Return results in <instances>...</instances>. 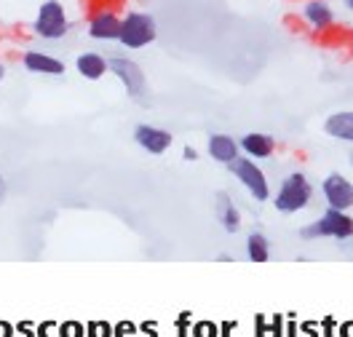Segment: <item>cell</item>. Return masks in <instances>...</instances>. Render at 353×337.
I'll return each instance as SVG.
<instances>
[{"label": "cell", "mask_w": 353, "mask_h": 337, "mask_svg": "<svg viewBox=\"0 0 353 337\" xmlns=\"http://www.w3.org/2000/svg\"><path fill=\"white\" fill-rule=\"evenodd\" d=\"M303 22L308 24L313 32H330L334 22H337V14L330 6V0H305Z\"/></svg>", "instance_id": "8"}, {"label": "cell", "mask_w": 353, "mask_h": 337, "mask_svg": "<svg viewBox=\"0 0 353 337\" xmlns=\"http://www.w3.org/2000/svg\"><path fill=\"white\" fill-rule=\"evenodd\" d=\"M324 196H327V201H330L332 209H340V212H345L348 206H353V185L343 174H330L327 180H324Z\"/></svg>", "instance_id": "10"}, {"label": "cell", "mask_w": 353, "mask_h": 337, "mask_svg": "<svg viewBox=\"0 0 353 337\" xmlns=\"http://www.w3.org/2000/svg\"><path fill=\"white\" fill-rule=\"evenodd\" d=\"M3 196H6V182H3V177H0V201H3Z\"/></svg>", "instance_id": "25"}, {"label": "cell", "mask_w": 353, "mask_h": 337, "mask_svg": "<svg viewBox=\"0 0 353 337\" xmlns=\"http://www.w3.org/2000/svg\"><path fill=\"white\" fill-rule=\"evenodd\" d=\"M310 193H313L310 182L300 172H294V174H289L287 180L281 182V190L273 198V203H276L279 212H300V209L308 206Z\"/></svg>", "instance_id": "3"}, {"label": "cell", "mask_w": 353, "mask_h": 337, "mask_svg": "<svg viewBox=\"0 0 353 337\" xmlns=\"http://www.w3.org/2000/svg\"><path fill=\"white\" fill-rule=\"evenodd\" d=\"M22 65L27 72H35V75H65L67 68L62 59L51 57V54H43V51H24Z\"/></svg>", "instance_id": "11"}, {"label": "cell", "mask_w": 353, "mask_h": 337, "mask_svg": "<svg viewBox=\"0 0 353 337\" xmlns=\"http://www.w3.org/2000/svg\"><path fill=\"white\" fill-rule=\"evenodd\" d=\"M3 75H6V68H3V62H0V81H3Z\"/></svg>", "instance_id": "28"}, {"label": "cell", "mask_w": 353, "mask_h": 337, "mask_svg": "<svg viewBox=\"0 0 353 337\" xmlns=\"http://www.w3.org/2000/svg\"><path fill=\"white\" fill-rule=\"evenodd\" d=\"M206 147H209V156L214 158L217 163H228L230 166L239 158V142L228 134H212Z\"/></svg>", "instance_id": "13"}, {"label": "cell", "mask_w": 353, "mask_h": 337, "mask_svg": "<svg viewBox=\"0 0 353 337\" xmlns=\"http://www.w3.org/2000/svg\"><path fill=\"white\" fill-rule=\"evenodd\" d=\"M246 252H249V260L252 263H265L268 260V241H265L260 233H252L249 236V244H246Z\"/></svg>", "instance_id": "17"}, {"label": "cell", "mask_w": 353, "mask_h": 337, "mask_svg": "<svg viewBox=\"0 0 353 337\" xmlns=\"http://www.w3.org/2000/svg\"><path fill=\"white\" fill-rule=\"evenodd\" d=\"M51 327H54V321H46V324H41V327H38V337H57V335H59V332L54 335V329H51Z\"/></svg>", "instance_id": "19"}, {"label": "cell", "mask_w": 353, "mask_h": 337, "mask_svg": "<svg viewBox=\"0 0 353 337\" xmlns=\"http://www.w3.org/2000/svg\"><path fill=\"white\" fill-rule=\"evenodd\" d=\"M345 337H353V324H345Z\"/></svg>", "instance_id": "26"}, {"label": "cell", "mask_w": 353, "mask_h": 337, "mask_svg": "<svg viewBox=\"0 0 353 337\" xmlns=\"http://www.w3.org/2000/svg\"><path fill=\"white\" fill-rule=\"evenodd\" d=\"M241 147L249 158H270L273 150H276V142L268 134H257L254 132V134H243Z\"/></svg>", "instance_id": "15"}, {"label": "cell", "mask_w": 353, "mask_h": 337, "mask_svg": "<svg viewBox=\"0 0 353 337\" xmlns=\"http://www.w3.org/2000/svg\"><path fill=\"white\" fill-rule=\"evenodd\" d=\"M121 19L123 17H118L115 11H97L91 17V22H88V38L91 41H102V43L118 41L121 38Z\"/></svg>", "instance_id": "9"}, {"label": "cell", "mask_w": 353, "mask_h": 337, "mask_svg": "<svg viewBox=\"0 0 353 337\" xmlns=\"http://www.w3.org/2000/svg\"><path fill=\"white\" fill-rule=\"evenodd\" d=\"M324 132L334 139H343V142H353V112H334L324 121Z\"/></svg>", "instance_id": "14"}, {"label": "cell", "mask_w": 353, "mask_h": 337, "mask_svg": "<svg viewBox=\"0 0 353 337\" xmlns=\"http://www.w3.org/2000/svg\"><path fill=\"white\" fill-rule=\"evenodd\" d=\"M110 72L123 83V89L129 91L132 99H142L148 94V78L145 70L139 68L129 57H112L110 59Z\"/></svg>", "instance_id": "4"}, {"label": "cell", "mask_w": 353, "mask_h": 337, "mask_svg": "<svg viewBox=\"0 0 353 337\" xmlns=\"http://www.w3.org/2000/svg\"><path fill=\"white\" fill-rule=\"evenodd\" d=\"M233 174L239 177L243 187L249 190V196H254L257 201H268V180H265L263 169L254 163V161H249V158H236L233 163Z\"/></svg>", "instance_id": "6"}, {"label": "cell", "mask_w": 353, "mask_h": 337, "mask_svg": "<svg viewBox=\"0 0 353 337\" xmlns=\"http://www.w3.org/2000/svg\"><path fill=\"white\" fill-rule=\"evenodd\" d=\"M115 335H118V337H134V327H132V324H118Z\"/></svg>", "instance_id": "21"}, {"label": "cell", "mask_w": 353, "mask_h": 337, "mask_svg": "<svg viewBox=\"0 0 353 337\" xmlns=\"http://www.w3.org/2000/svg\"><path fill=\"white\" fill-rule=\"evenodd\" d=\"M343 6H345V8H348V11L353 14V0H343Z\"/></svg>", "instance_id": "27"}, {"label": "cell", "mask_w": 353, "mask_h": 337, "mask_svg": "<svg viewBox=\"0 0 353 337\" xmlns=\"http://www.w3.org/2000/svg\"><path fill=\"white\" fill-rule=\"evenodd\" d=\"M11 335H14V327L6 324V321H0V337H11Z\"/></svg>", "instance_id": "23"}, {"label": "cell", "mask_w": 353, "mask_h": 337, "mask_svg": "<svg viewBox=\"0 0 353 337\" xmlns=\"http://www.w3.org/2000/svg\"><path fill=\"white\" fill-rule=\"evenodd\" d=\"M70 30H72V19L67 17V8L62 0H43L38 6L32 32L41 41H62Z\"/></svg>", "instance_id": "1"}, {"label": "cell", "mask_w": 353, "mask_h": 337, "mask_svg": "<svg viewBox=\"0 0 353 337\" xmlns=\"http://www.w3.org/2000/svg\"><path fill=\"white\" fill-rule=\"evenodd\" d=\"M59 337H83V327L75 324V321H65L59 327Z\"/></svg>", "instance_id": "18"}, {"label": "cell", "mask_w": 353, "mask_h": 337, "mask_svg": "<svg viewBox=\"0 0 353 337\" xmlns=\"http://www.w3.org/2000/svg\"><path fill=\"white\" fill-rule=\"evenodd\" d=\"M313 236H334V238H348L353 236V220L348 214H343L340 209H332L319 220L316 225L303 227V238H313Z\"/></svg>", "instance_id": "5"}, {"label": "cell", "mask_w": 353, "mask_h": 337, "mask_svg": "<svg viewBox=\"0 0 353 337\" xmlns=\"http://www.w3.org/2000/svg\"><path fill=\"white\" fill-rule=\"evenodd\" d=\"M134 142H137L142 150H148V153H153V156H161V153H166V150L172 147L174 136L169 134L166 129H158V126H150V123H139V126L134 129Z\"/></svg>", "instance_id": "7"}, {"label": "cell", "mask_w": 353, "mask_h": 337, "mask_svg": "<svg viewBox=\"0 0 353 337\" xmlns=\"http://www.w3.org/2000/svg\"><path fill=\"white\" fill-rule=\"evenodd\" d=\"M91 329H94V337H108V335H110V329H108V324H105V321L91 324Z\"/></svg>", "instance_id": "20"}, {"label": "cell", "mask_w": 353, "mask_h": 337, "mask_svg": "<svg viewBox=\"0 0 353 337\" xmlns=\"http://www.w3.org/2000/svg\"><path fill=\"white\" fill-rule=\"evenodd\" d=\"M182 156H185V161H196L199 153H196V147H185V150H182Z\"/></svg>", "instance_id": "24"}, {"label": "cell", "mask_w": 353, "mask_h": 337, "mask_svg": "<svg viewBox=\"0 0 353 337\" xmlns=\"http://www.w3.org/2000/svg\"><path fill=\"white\" fill-rule=\"evenodd\" d=\"M217 206H220V220H222V227L225 230H230V233H236L239 227H241V217H239V209L233 206V201L225 196V193H220V201H217Z\"/></svg>", "instance_id": "16"}, {"label": "cell", "mask_w": 353, "mask_h": 337, "mask_svg": "<svg viewBox=\"0 0 353 337\" xmlns=\"http://www.w3.org/2000/svg\"><path fill=\"white\" fill-rule=\"evenodd\" d=\"M75 70H78V75L86 78V81H99V78H105V75L110 72V59L102 57L99 51H83V54H78V59H75Z\"/></svg>", "instance_id": "12"}, {"label": "cell", "mask_w": 353, "mask_h": 337, "mask_svg": "<svg viewBox=\"0 0 353 337\" xmlns=\"http://www.w3.org/2000/svg\"><path fill=\"white\" fill-rule=\"evenodd\" d=\"M199 337H214V324H199Z\"/></svg>", "instance_id": "22"}, {"label": "cell", "mask_w": 353, "mask_h": 337, "mask_svg": "<svg viewBox=\"0 0 353 337\" xmlns=\"http://www.w3.org/2000/svg\"><path fill=\"white\" fill-rule=\"evenodd\" d=\"M155 38H158V22L148 11H129L121 19V38H118V43L123 45V48L139 51V48L153 43Z\"/></svg>", "instance_id": "2"}]
</instances>
